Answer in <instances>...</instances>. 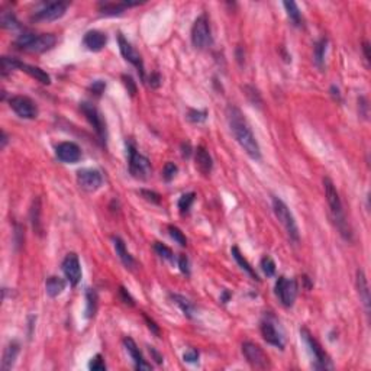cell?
<instances>
[{
  "mask_svg": "<svg viewBox=\"0 0 371 371\" xmlns=\"http://www.w3.org/2000/svg\"><path fill=\"white\" fill-rule=\"evenodd\" d=\"M226 119H228L231 132H232V135L235 136L236 142L241 145V148L247 152L253 160H260L261 158L260 145H258V142H257L255 136H254L247 119L244 118L242 112L234 104H229L226 107Z\"/></svg>",
  "mask_w": 371,
  "mask_h": 371,
  "instance_id": "1",
  "label": "cell"
},
{
  "mask_svg": "<svg viewBox=\"0 0 371 371\" xmlns=\"http://www.w3.org/2000/svg\"><path fill=\"white\" fill-rule=\"evenodd\" d=\"M323 187H325L326 202H328L329 210H331V215H332V219H334L335 225H337L339 234L342 235L344 239L351 241V239H353V232H351V228H350V225H348V222H347V218H345L344 207H342V202H341V197H339V193H338L337 187H335L334 182H332L329 177H325V179H323Z\"/></svg>",
  "mask_w": 371,
  "mask_h": 371,
  "instance_id": "2",
  "label": "cell"
},
{
  "mask_svg": "<svg viewBox=\"0 0 371 371\" xmlns=\"http://www.w3.org/2000/svg\"><path fill=\"white\" fill-rule=\"evenodd\" d=\"M57 44V38L52 34L35 35L31 32H23L16 38L15 45L19 50L28 51V52H45L51 50Z\"/></svg>",
  "mask_w": 371,
  "mask_h": 371,
  "instance_id": "3",
  "label": "cell"
},
{
  "mask_svg": "<svg viewBox=\"0 0 371 371\" xmlns=\"http://www.w3.org/2000/svg\"><path fill=\"white\" fill-rule=\"evenodd\" d=\"M273 210L276 218L278 222L284 226L287 235L293 241V242H299L300 239V234H299V226L296 223V219L293 216V213L290 212V209L287 207V204L281 199L278 197H273Z\"/></svg>",
  "mask_w": 371,
  "mask_h": 371,
  "instance_id": "4",
  "label": "cell"
},
{
  "mask_svg": "<svg viewBox=\"0 0 371 371\" xmlns=\"http://www.w3.org/2000/svg\"><path fill=\"white\" fill-rule=\"evenodd\" d=\"M300 335L303 338V341L306 342L307 348H309V353L313 357V367L316 370H332L334 369V364L329 358V355L325 353V350L322 348V345L318 342L316 338H313V335L306 329V328H302L300 329Z\"/></svg>",
  "mask_w": 371,
  "mask_h": 371,
  "instance_id": "5",
  "label": "cell"
},
{
  "mask_svg": "<svg viewBox=\"0 0 371 371\" xmlns=\"http://www.w3.org/2000/svg\"><path fill=\"white\" fill-rule=\"evenodd\" d=\"M126 147H128V157H129V163H128L129 173L132 174V177H135L138 180H147L152 171L150 160L136 151L135 145L132 142H126Z\"/></svg>",
  "mask_w": 371,
  "mask_h": 371,
  "instance_id": "6",
  "label": "cell"
},
{
  "mask_svg": "<svg viewBox=\"0 0 371 371\" xmlns=\"http://www.w3.org/2000/svg\"><path fill=\"white\" fill-rule=\"evenodd\" d=\"M260 331L267 344L284 350V335L281 332V328L278 326V322L273 315L264 316V319L260 323Z\"/></svg>",
  "mask_w": 371,
  "mask_h": 371,
  "instance_id": "7",
  "label": "cell"
},
{
  "mask_svg": "<svg viewBox=\"0 0 371 371\" xmlns=\"http://www.w3.org/2000/svg\"><path fill=\"white\" fill-rule=\"evenodd\" d=\"M191 42L199 50H206L213 42L210 25H209V19H207V16L204 13L197 17L194 20V23H193V28H191Z\"/></svg>",
  "mask_w": 371,
  "mask_h": 371,
  "instance_id": "8",
  "label": "cell"
},
{
  "mask_svg": "<svg viewBox=\"0 0 371 371\" xmlns=\"http://www.w3.org/2000/svg\"><path fill=\"white\" fill-rule=\"evenodd\" d=\"M80 110L83 112V115L86 116V119L89 120V123L93 126L96 135L99 138L103 145H106V141H107V128H106V122L101 116V113L99 112V109L92 104V103H87V101H83L80 104Z\"/></svg>",
  "mask_w": 371,
  "mask_h": 371,
  "instance_id": "9",
  "label": "cell"
},
{
  "mask_svg": "<svg viewBox=\"0 0 371 371\" xmlns=\"http://www.w3.org/2000/svg\"><path fill=\"white\" fill-rule=\"evenodd\" d=\"M242 354L245 357V360L248 361V364L254 369L267 370L271 367L269 355L264 353V350L260 345H257L254 342L247 341L242 344Z\"/></svg>",
  "mask_w": 371,
  "mask_h": 371,
  "instance_id": "10",
  "label": "cell"
},
{
  "mask_svg": "<svg viewBox=\"0 0 371 371\" xmlns=\"http://www.w3.org/2000/svg\"><path fill=\"white\" fill-rule=\"evenodd\" d=\"M276 294L280 299L284 307H291L297 297V283L293 278H287L284 276L278 277L276 281Z\"/></svg>",
  "mask_w": 371,
  "mask_h": 371,
  "instance_id": "11",
  "label": "cell"
},
{
  "mask_svg": "<svg viewBox=\"0 0 371 371\" xmlns=\"http://www.w3.org/2000/svg\"><path fill=\"white\" fill-rule=\"evenodd\" d=\"M9 106L19 118L35 119L38 116V106L28 96H22V94L12 96L10 100H9Z\"/></svg>",
  "mask_w": 371,
  "mask_h": 371,
  "instance_id": "12",
  "label": "cell"
},
{
  "mask_svg": "<svg viewBox=\"0 0 371 371\" xmlns=\"http://www.w3.org/2000/svg\"><path fill=\"white\" fill-rule=\"evenodd\" d=\"M118 41H119V50H120V54H122V57L128 61V63H131L134 67L138 70V74H139V77H141V80L142 82H145V67H144V61H142V57H141V54L138 52V51L125 39V36L122 34H119L118 36Z\"/></svg>",
  "mask_w": 371,
  "mask_h": 371,
  "instance_id": "13",
  "label": "cell"
},
{
  "mask_svg": "<svg viewBox=\"0 0 371 371\" xmlns=\"http://www.w3.org/2000/svg\"><path fill=\"white\" fill-rule=\"evenodd\" d=\"M68 4L64 1H51L44 4L38 12H35L32 19L35 20H42V22H51L63 17L67 12Z\"/></svg>",
  "mask_w": 371,
  "mask_h": 371,
  "instance_id": "14",
  "label": "cell"
},
{
  "mask_svg": "<svg viewBox=\"0 0 371 371\" xmlns=\"http://www.w3.org/2000/svg\"><path fill=\"white\" fill-rule=\"evenodd\" d=\"M61 267H63V273H64L68 283L71 286H77L80 283V280H82V264H80V260H79L77 254H67V257L64 258Z\"/></svg>",
  "mask_w": 371,
  "mask_h": 371,
  "instance_id": "15",
  "label": "cell"
},
{
  "mask_svg": "<svg viewBox=\"0 0 371 371\" xmlns=\"http://www.w3.org/2000/svg\"><path fill=\"white\" fill-rule=\"evenodd\" d=\"M77 182L86 191H96L103 185V177L97 170L83 169L77 171Z\"/></svg>",
  "mask_w": 371,
  "mask_h": 371,
  "instance_id": "16",
  "label": "cell"
},
{
  "mask_svg": "<svg viewBox=\"0 0 371 371\" xmlns=\"http://www.w3.org/2000/svg\"><path fill=\"white\" fill-rule=\"evenodd\" d=\"M55 155L61 163L66 164H74L80 161L82 158V150L76 142H61L55 148Z\"/></svg>",
  "mask_w": 371,
  "mask_h": 371,
  "instance_id": "17",
  "label": "cell"
},
{
  "mask_svg": "<svg viewBox=\"0 0 371 371\" xmlns=\"http://www.w3.org/2000/svg\"><path fill=\"white\" fill-rule=\"evenodd\" d=\"M355 281H357V290H358L360 300H361V303L364 306L366 313L370 315V287H369V281H367L366 273L361 270V269L357 270Z\"/></svg>",
  "mask_w": 371,
  "mask_h": 371,
  "instance_id": "18",
  "label": "cell"
},
{
  "mask_svg": "<svg viewBox=\"0 0 371 371\" xmlns=\"http://www.w3.org/2000/svg\"><path fill=\"white\" fill-rule=\"evenodd\" d=\"M123 345H125V348H126V351L129 353V355H131V358L134 360V364H135L136 370H151V364H148V363L145 361V358L142 357L139 348H138V345H136L135 341H134L132 338H123Z\"/></svg>",
  "mask_w": 371,
  "mask_h": 371,
  "instance_id": "19",
  "label": "cell"
},
{
  "mask_svg": "<svg viewBox=\"0 0 371 371\" xmlns=\"http://www.w3.org/2000/svg\"><path fill=\"white\" fill-rule=\"evenodd\" d=\"M107 42V36L100 32V31H89L83 38V45L89 51L97 52L104 48Z\"/></svg>",
  "mask_w": 371,
  "mask_h": 371,
  "instance_id": "20",
  "label": "cell"
},
{
  "mask_svg": "<svg viewBox=\"0 0 371 371\" xmlns=\"http://www.w3.org/2000/svg\"><path fill=\"white\" fill-rule=\"evenodd\" d=\"M194 160H196V169L202 173L203 176H209L213 169V161L209 151L204 147H197V150L194 152Z\"/></svg>",
  "mask_w": 371,
  "mask_h": 371,
  "instance_id": "21",
  "label": "cell"
},
{
  "mask_svg": "<svg viewBox=\"0 0 371 371\" xmlns=\"http://www.w3.org/2000/svg\"><path fill=\"white\" fill-rule=\"evenodd\" d=\"M113 241V247H115V251H116V255L119 257V260L122 261V264L129 269V270H134L136 267V261L134 260V257L129 254V251L126 250V245L125 242L119 238V236H113L112 238Z\"/></svg>",
  "mask_w": 371,
  "mask_h": 371,
  "instance_id": "22",
  "label": "cell"
},
{
  "mask_svg": "<svg viewBox=\"0 0 371 371\" xmlns=\"http://www.w3.org/2000/svg\"><path fill=\"white\" fill-rule=\"evenodd\" d=\"M16 68L25 71L26 74H29L32 79L38 80L39 83L42 85H50L51 83V77L50 74H47L42 68L36 67V66H31V64H26V63H22V61H17L16 60Z\"/></svg>",
  "mask_w": 371,
  "mask_h": 371,
  "instance_id": "23",
  "label": "cell"
},
{
  "mask_svg": "<svg viewBox=\"0 0 371 371\" xmlns=\"http://www.w3.org/2000/svg\"><path fill=\"white\" fill-rule=\"evenodd\" d=\"M19 351H20V345L16 341H12L6 345L4 353H3V360H1V370L7 371L13 367Z\"/></svg>",
  "mask_w": 371,
  "mask_h": 371,
  "instance_id": "24",
  "label": "cell"
},
{
  "mask_svg": "<svg viewBox=\"0 0 371 371\" xmlns=\"http://www.w3.org/2000/svg\"><path fill=\"white\" fill-rule=\"evenodd\" d=\"M136 4H139V3L138 1L136 3H129V1H123V3L101 1V3H99V12L101 15H106V16H116V15H120L126 7L136 6Z\"/></svg>",
  "mask_w": 371,
  "mask_h": 371,
  "instance_id": "25",
  "label": "cell"
},
{
  "mask_svg": "<svg viewBox=\"0 0 371 371\" xmlns=\"http://www.w3.org/2000/svg\"><path fill=\"white\" fill-rule=\"evenodd\" d=\"M66 288V281L57 276H51L45 281V291L50 297H57L60 296Z\"/></svg>",
  "mask_w": 371,
  "mask_h": 371,
  "instance_id": "26",
  "label": "cell"
},
{
  "mask_svg": "<svg viewBox=\"0 0 371 371\" xmlns=\"http://www.w3.org/2000/svg\"><path fill=\"white\" fill-rule=\"evenodd\" d=\"M231 253H232V257L235 258V261L238 263V266L242 269V270L245 271L253 280H257V281H260V278H258V276H257V273H255V270L253 269V266L248 263V260L241 254V251H239V248L238 247H234L232 250H231Z\"/></svg>",
  "mask_w": 371,
  "mask_h": 371,
  "instance_id": "27",
  "label": "cell"
},
{
  "mask_svg": "<svg viewBox=\"0 0 371 371\" xmlns=\"http://www.w3.org/2000/svg\"><path fill=\"white\" fill-rule=\"evenodd\" d=\"M283 6H284V9H286L287 16L290 17V20L293 22V25H294V26H300L302 22H303V17H302V13H300L297 4H296L294 1H284Z\"/></svg>",
  "mask_w": 371,
  "mask_h": 371,
  "instance_id": "28",
  "label": "cell"
},
{
  "mask_svg": "<svg viewBox=\"0 0 371 371\" xmlns=\"http://www.w3.org/2000/svg\"><path fill=\"white\" fill-rule=\"evenodd\" d=\"M31 223L36 234L41 235L42 232V225H41V200L35 199L34 204L31 207Z\"/></svg>",
  "mask_w": 371,
  "mask_h": 371,
  "instance_id": "29",
  "label": "cell"
},
{
  "mask_svg": "<svg viewBox=\"0 0 371 371\" xmlns=\"http://www.w3.org/2000/svg\"><path fill=\"white\" fill-rule=\"evenodd\" d=\"M86 300H87V304H86V316L87 318H93L96 315V310H97V294L94 290L92 288H87L86 290Z\"/></svg>",
  "mask_w": 371,
  "mask_h": 371,
  "instance_id": "30",
  "label": "cell"
},
{
  "mask_svg": "<svg viewBox=\"0 0 371 371\" xmlns=\"http://www.w3.org/2000/svg\"><path fill=\"white\" fill-rule=\"evenodd\" d=\"M171 299L182 309V312L185 313L187 318H193V315H194V306H193V303L188 299H186V297L180 296V294H171Z\"/></svg>",
  "mask_w": 371,
  "mask_h": 371,
  "instance_id": "31",
  "label": "cell"
},
{
  "mask_svg": "<svg viewBox=\"0 0 371 371\" xmlns=\"http://www.w3.org/2000/svg\"><path fill=\"white\" fill-rule=\"evenodd\" d=\"M326 45H328V39H326V38H322L321 41L316 44V47H315V63H316V66L319 68L323 67Z\"/></svg>",
  "mask_w": 371,
  "mask_h": 371,
  "instance_id": "32",
  "label": "cell"
},
{
  "mask_svg": "<svg viewBox=\"0 0 371 371\" xmlns=\"http://www.w3.org/2000/svg\"><path fill=\"white\" fill-rule=\"evenodd\" d=\"M0 20H1V26L4 28V29H10V31H15L17 29L20 25H19V22H17L16 16L12 13V12H3L1 13V17H0Z\"/></svg>",
  "mask_w": 371,
  "mask_h": 371,
  "instance_id": "33",
  "label": "cell"
},
{
  "mask_svg": "<svg viewBox=\"0 0 371 371\" xmlns=\"http://www.w3.org/2000/svg\"><path fill=\"white\" fill-rule=\"evenodd\" d=\"M194 199H196V193H193V191L183 194V196L179 199V209H180V212H182V213H188L191 204L194 203Z\"/></svg>",
  "mask_w": 371,
  "mask_h": 371,
  "instance_id": "34",
  "label": "cell"
},
{
  "mask_svg": "<svg viewBox=\"0 0 371 371\" xmlns=\"http://www.w3.org/2000/svg\"><path fill=\"white\" fill-rule=\"evenodd\" d=\"M154 250H155V253L158 254L163 260H167V261L174 263V254H173V251L170 250L167 245H164L161 242H155L154 244Z\"/></svg>",
  "mask_w": 371,
  "mask_h": 371,
  "instance_id": "35",
  "label": "cell"
},
{
  "mask_svg": "<svg viewBox=\"0 0 371 371\" xmlns=\"http://www.w3.org/2000/svg\"><path fill=\"white\" fill-rule=\"evenodd\" d=\"M261 270L264 271V274L267 277H273L276 274V263L271 257H263L261 258Z\"/></svg>",
  "mask_w": 371,
  "mask_h": 371,
  "instance_id": "36",
  "label": "cell"
},
{
  "mask_svg": "<svg viewBox=\"0 0 371 371\" xmlns=\"http://www.w3.org/2000/svg\"><path fill=\"white\" fill-rule=\"evenodd\" d=\"M169 234L170 236L180 245V247H186L187 245V239H186L185 234L177 228V226H174V225H169Z\"/></svg>",
  "mask_w": 371,
  "mask_h": 371,
  "instance_id": "37",
  "label": "cell"
},
{
  "mask_svg": "<svg viewBox=\"0 0 371 371\" xmlns=\"http://www.w3.org/2000/svg\"><path fill=\"white\" fill-rule=\"evenodd\" d=\"M187 119L193 123H202L207 119V112L206 110H194V109H190L188 113H187Z\"/></svg>",
  "mask_w": 371,
  "mask_h": 371,
  "instance_id": "38",
  "label": "cell"
},
{
  "mask_svg": "<svg viewBox=\"0 0 371 371\" xmlns=\"http://www.w3.org/2000/svg\"><path fill=\"white\" fill-rule=\"evenodd\" d=\"M177 171H179V167H177L174 163H167V164L164 166V169H163V179H164L166 182H171V180L176 177Z\"/></svg>",
  "mask_w": 371,
  "mask_h": 371,
  "instance_id": "39",
  "label": "cell"
},
{
  "mask_svg": "<svg viewBox=\"0 0 371 371\" xmlns=\"http://www.w3.org/2000/svg\"><path fill=\"white\" fill-rule=\"evenodd\" d=\"M12 70H16V60L9 58V57H3L1 58V74L7 76Z\"/></svg>",
  "mask_w": 371,
  "mask_h": 371,
  "instance_id": "40",
  "label": "cell"
},
{
  "mask_svg": "<svg viewBox=\"0 0 371 371\" xmlns=\"http://www.w3.org/2000/svg\"><path fill=\"white\" fill-rule=\"evenodd\" d=\"M89 369L93 371H104L106 370V364L103 361L100 354H97L94 358H92V361L89 363Z\"/></svg>",
  "mask_w": 371,
  "mask_h": 371,
  "instance_id": "41",
  "label": "cell"
},
{
  "mask_svg": "<svg viewBox=\"0 0 371 371\" xmlns=\"http://www.w3.org/2000/svg\"><path fill=\"white\" fill-rule=\"evenodd\" d=\"M139 193H141V196H142L145 200H148V202L155 203V204H158V203L161 202V196H160L158 193H155V191H151V190H141Z\"/></svg>",
  "mask_w": 371,
  "mask_h": 371,
  "instance_id": "42",
  "label": "cell"
},
{
  "mask_svg": "<svg viewBox=\"0 0 371 371\" xmlns=\"http://www.w3.org/2000/svg\"><path fill=\"white\" fill-rule=\"evenodd\" d=\"M122 80H123V85H125V87L128 89V93H129L131 96H135L136 85H135V82L132 80V77L125 74V76H122Z\"/></svg>",
  "mask_w": 371,
  "mask_h": 371,
  "instance_id": "43",
  "label": "cell"
},
{
  "mask_svg": "<svg viewBox=\"0 0 371 371\" xmlns=\"http://www.w3.org/2000/svg\"><path fill=\"white\" fill-rule=\"evenodd\" d=\"M179 269L180 271L186 274V276H188L190 274V267H188V258L186 257V255H180L179 257Z\"/></svg>",
  "mask_w": 371,
  "mask_h": 371,
  "instance_id": "44",
  "label": "cell"
},
{
  "mask_svg": "<svg viewBox=\"0 0 371 371\" xmlns=\"http://www.w3.org/2000/svg\"><path fill=\"white\" fill-rule=\"evenodd\" d=\"M183 358H185V361H187V363H196L199 360V351L194 350V348H190L188 351H186Z\"/></svg>",
  "mask_w": 371,
  "mask_h": 371,
  "instance_id": "45",
  "label": "cell"
},
{
  "mask_svg": "<svg viewBox=\"0 0 371 371\" xmlns=\"http://www.w3.org/2000/svg\"><path fill=\"white\" fill-rule=\"evenodd\" d=\"M104 89H106V83L101 82V80H97V82H94L93 85L90 86V90H92L96 96H100L101 93L104 92Z\"/></svg>",
  "mask_w": 371,
  "mask_h": 371,
  "instance_id": "46",
  "label": "cell"
},
{
  "mask_svg": "<svg viewBox=\"0 0 371 371\" xmlns=\"http://www.w3.org/2000/svg\"><path fill=\"white\" fill-rule=\"evenodd\" d=\"M161 85V76L158 73H151L150 76V86L152 89H158Z\"/></svg>",
  "mask_w": 371,
  "mask_h": 371,
  "instance_id": "47",
  "label": "cell"
},
{
  "mask_svg": "<svg viewBox=\"0 0 371 371\" xmlns=\"http://www.w3.org/2000/svg\"><path fill=\"white\" fill-rule=\"evenodd\" d=\"M144 319H145V322L148 323V328L151 329L152 332H154V334H155L157 337H160V328H158V326L155 325V322L152 321V319H150V318H148L147 315H144Z\"/></svg>",
  "mask_w": 371,
  "mask_h": 371,
  "instance_id": "48",
  "label": "cell"
},
{
  "mask_svg": "<svg viewBox=\"0 0 371 371\" xmlns=\"http://www.w3.org/2000/svg\"><path fill=\"white\" fill-rule=\"evenodd\" d=\"M120 294H122V299H123V302L125 303H129L131 306H134V299L131 297V294L128 293V290H125L123 287H120Z\"/></svg>",
  "mask_w": 371,
  "mask_h": 371,
  "instance_id": "49",
  "label": "cell"
},
{
  "mask_svg": "<svg viewBox=\"0 0 371 371\" xmlns=\"http://www.w3.org/2000/svg\"><path fill=\"white\" fill-rule=\"evenodd\" d=\"M150 353H151L152 357L155 358V361H157L158 364H161V363H163V357L155 351V348H154V347H150Z\"/></svg>",
  "mask_w": 371,
  "mask_h": 371,
  "instance_id": "50",
  "label": "cell"
},
{
  "mask_svg": "<svg viewBox=\"0 0 371 371\" xmlns=\"http://www.w3.org/2000/svg\"><path fill=\"white\" fill-rule=\"evenodd\" d=\"M331 92H332V96L337 99L338 101H341V94H339V89L338 87H335V86H332L331 87Z\"/></svg>",
  "mask_w": 371,
  "mask_h": 371,
  "instance_id": "51",
  "label": "cell"
},
{
  "mask_svg": "<svg viewBox=\"0 0 371 371\" xmlns=\"http://www.w3.org/2000/svg\"><path fill=\"white\" fill-rule=\"evenodd\" d=\"M229 297H231V293H229L228 290H223V293H222V297H220V300H222L223 303H226V302L229 300Z\"/></svg>",
  "mask_w": 371,
  "mask_h": 371,
  "instance_id": "52",
  "label": "cell"
},
{
  "mask_svg": "<svg viewBox=\"0 0 371 371\" xmlns=\"http://www.w3.org/2000/svg\"><path fill=\"white\" fill-rule=\"evenodd\" d=\"M182 147H183V150H186V151H183V155L185 157H190V152H191L190 151V144L187 142V144H183Z\"/></svg>",
  "mask_w": 371,
  "mask_h": 371,
  "instance_id": "53",
  "label": "cell"
},
{
  "mask_svg": "<svg viewBox=\"0 0 371 371\" xmlns=\"http://www.w3.org/2000/svg\"><path fill=\"white\" fill-rule=\"evenodd\" d=\"M364 54H366V60L367 61H370V54H369V48H370V45H369V42H364Z\"/></svg>",
  "mask_w": 371,
  "mask_h": 371,
  "instance_id": "54",
  "label": "cell"
},
{
  "mask_svg": "<svg viewBox=\"0 0 371 371\" xmlns=\"http://www.w3.org/2000/svg\"><path fill=\"white\" fill-rule=\"evenodd\" d=\"M6 144H7V135L6 132H1V148H4Z\"/></svg>",
  "mask_w": 371,
  "mask_h": 371,
  "instance_id": "55",
  "label": "cell"
}]
</instances>
